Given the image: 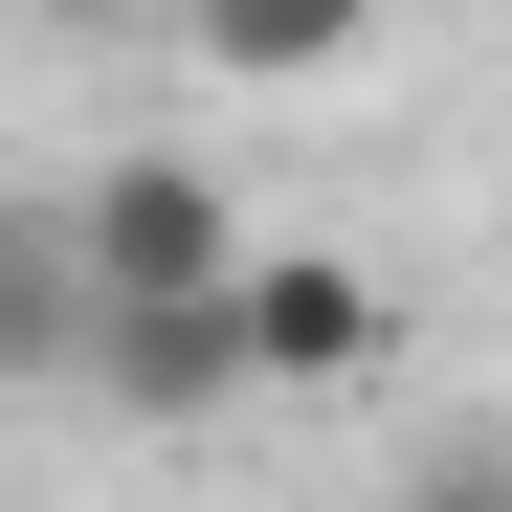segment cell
<instances>
[{
  "label": "cell",
  "mask_w": 512,
  "mask_h": 512,
  "mask_svg": "<svg viewBox=\"0 0 512 512\" xmlns=\"http://www.w3.org/2000/svg\"><path fill=\"white\" fill-rule=\"evenodd\" d=\"M401 23V0H179V45L223 67V90H312V67H357Z\"/></svg>",
  "instance_id": "5"
},
{
  "label": "cell",
  "mask_w": 512,
  "mask_h": 512,
  "mask_svg": "<svg viewBox=\"0 0 512 512\" xmlns=\"http://www.w3.org/2000/svg\"><path fill=\"white\" fill-rule=\"evenodd\" d=\"M90 357V245H67V179H0V379Z\"/></svg>",
  "instance_id": "4"
},
{
  "label": "cell",
  "mask_w": 512,
  "mask_h": 512,
  "mask_svg": "<svg viewBox=\"0 0 512 512\" xmlns=\"http://www.w3.org/2000/svg\"><path fill=\"white\" fill-rule=\"evenodd\" d=\"M67 379H90L112 423H223V401H268V379H245V334H223V290H179V312H90V357H67Z\"/></svg>",
  "instance_id": "3"
},
{
  "label": "cell",
  "mask_w": 512,
  "mask_h": 512,
  "mask_svg": "<svg viewBox=\"0 0 512 512\" xmlns=\"http://www.w3.org/2000/svg\"><path fill=\"white\" fill-rule=\"evenodd\" d=\"M67 245H90V312H179V290H223L268 223H245V179H223V156L134 134V156H90V179H67Z\"/></svg>",
  "instance_id": "1"
},
{
  "label": "cell",
  "mask_w": 512,
  "mask_h": 512,
  "mask_svg": "<svg viewBox=\"0 0 512 512\" xmlns=\"http://www.w3.org/2000/svg\"><path fill=\"white\" fill-rule=\"evenodd\" d=\"M379 512H512V423H446V446H401Z\"/></svg>",
  "instance_id": "6"
},
{
  "label": "cell",
  "mask_w": 512,
  "mask_h": 512,
  "mask_svg": "<svg viewBox=\"0 0 512 512\" xmlns=\"http://www.w3.org/2000/svg\"><path fill=\"white\" fill-rule=\"evenodd\" d=\"M223 334H245V379H268V401H334V379L401 357V290L334 268V245H245V268H223Z\"/></svg>",
  "instance_id": "2"
}]
</instances>
